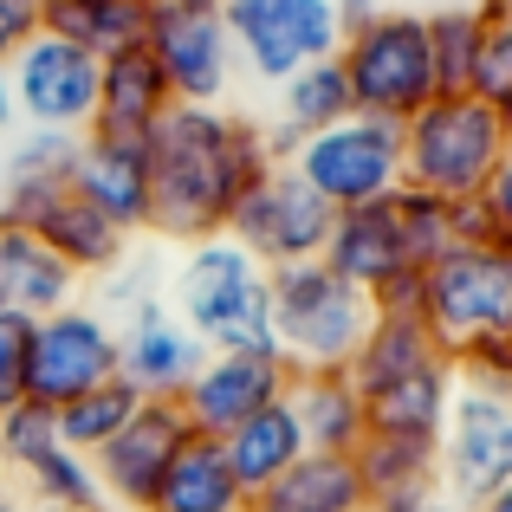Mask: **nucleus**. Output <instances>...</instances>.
Segmentation results:
<instances>
[{"mask_svg": "<svg viewBox=\"0 0 512 512\" xmlns=\"http://www.w3.org/2000/svg\"><path fill=\"white\" fill-rule=\"evenodd\" d=\"M422 13H428V52H435V91L441 98L474 91L480 46H487V13L474 0H435Z\"/></svg>", "mask_w": 512, "mask_h": 512, "instance_id": "nucleus-30", "label": "nucleus"}, {"mask_svg": "<svg viewBox=\"0 0 512 512\" xmlns=\"http://www.w3.org/2000/svg\"><path fill=\"white\" fill-rule=\"evenodd\" d=\"M0 512H26L20 500H13V493H0Z\"/></svg>", "mask_w": 512, "mask_h": 512, "instance_id": "nucleus-46", "label": "nucleus"}, {"mask_svg": "<svg viewBox=\"0 0 512 512\" xmlns=\"http://www.w3.org/2000/svg\"><path fill=\"white\" fill-rule=\"evenodd\" d=\"M273 163L266 124L227 104H175L150 130V234L182 247L227 234L234 208Z\"/></svg>", "mask_w": 512, "mask_h": 512, "instance_id": "nucleus-1", "label": "nucleus"}, {"mask_svg": "<svg viewBox=\"0 0 512 512\" xmlns=\"http://www.w3.org/2000/svg\"><path fill=\"white\" fill-rule=\"evenodd\" d=\"M182 441H188L182 402H143V409L91 454L104 500L124 506V512H150V500H156V487H163V474H169Z\"/></svg>", "mask_w": 512, "mask_h": 512, "instance_id": "nucleus-16", "label": "nucleus"}, {"mask_svg": "<svg viewBox=\"0 0 512 512\" xmlns=\"http://www.w3.org/2000/svg\"><path fill=\"white\" fill-rule=\"evenodd\" d=\"M506 156H512V117L493 111L474 91L428 98L402 124V182L428 188V195H448V201L480 195Z\"/></svg>", "mask_w": 512, "mask_h": 512, "instance_id": "nucleus-3", "label": "nucleus"}, {"mask_svg": "<svg viewBox=\"0 0 512 512\" xmlns=\"http://www.w3.org/2000/svg\"><path fill=\"white\" fill-rule=\"evenodd\" d=\"M247 512H370V487L357 474V454H312L305 448L273 487L253 493Z\"/></svg>", "mask_w": 512, "mask_h": 512, "instance_id": "nucleus-23", "label": "nucleus"}, {"mask_svg": "<svg viewBox=\"0 0 512 512\" xmlns=\"http://www.w3.org/2000/svg\"><path fill=\"white\" fill-rule=\"evenodd\" d=\"M221 448H227V461H234L240 487H247V500H253V493L273 487V480L305 454V428H299V415H292V402L279 396V402H266V409H253L247 422L227 428Z\"/></svg>", "mask_w": 512, "mask_h": 512, "instance_id": "nucleus-27", "label": "nucleus"}, {"mask_svg": "<svg viewBox=\"0 0 512 512\" xmlns=\"http://www.w3.org/2000/svg\"><path fill=\"white\" fill-rule=\"evenodd\" d=\"M78 299V273L33 234V227H0V305L26 318H46Z\"/></svg>", "mask_w": 512, "mask_h": 512, "instance_id": "nucleus-25", "label": "nucleus"}, {"mask_svg": "<svg viewBox=\"0 0 512 512\" xmlns=\"http://www.w3.org/2000/svg\"><path fill=\"white\" fill-rule=\"evenodd\" d=\"M273 91H279V111H273V124H266V143H273L279 163H286L305 137L344 124V117L357 111V104H350V85H344L338 52H331V59H318V65H305V72H292L286 85H273Z\"/></svg>", "mask_w": 512, "mask_h": 512, "instance_id": "nucleus-24", "label": "nucleus"}, {"mask_svg": "<svg viewBox=\"0 0 512 512\" xmlns=\"http://www.w3.org/2000/svg\"><path fill=\"white\" fill-rule=\"evenodd\" d=\"M480 201H487V214H493V240L512 247V156L493 169V182L480 188Z\"/></svg>", "mask_w": 512, "mask_h": 512, "instance_id": "nucleus-40", "label": "nucleus"}, {"mask_svg": "<svg viewBox=\"0 0 512 512\" xmlns=\"http://www.w3.org/2000/svg\"><path fill=\"white\" fill-rule=\"evenodd\" d=\"M474 98H487L493 111L512 117V13L487 20V46H480V72H474Z\"/></svg>", "mask_w": 512, "mask_h": 512, "instance_id": "nucleus-37", "label": "nucleus"}, {"mask_svg": "<svg viewBox=\"0 0 512 512\" xmlns=\"http://www.w3.org/2000/svg\"><path fill=\"white\" fill-rule=\"evenodd\" d=\"M0 227H7V143H0Z\"/></svg>", "mask_w": 512, "mask_h": 512, "instance_id": "nucleus-44", "label": "nucleus"}, {"mask_svg": "<svg viewBox=\"0 0 512 512\" xmlns=\"http://www.w3.org/2000/svg\"><path fill=\"white\" fill-rule=\"evenodd\" d=\"M402 7H409V0H402Z\"/></svg>", "mask_w": 512, "mask_h": 512, "instance_id": "nucleus-48", "label": "nucleus"}, {"mask_svg": "<svg viewBox=\"0 0 512 512\" xmlns=\"http://www.w3.org/2000/svg\"><path fill=\"white\" fill-rule=\"evenodd\" d=\"M422 512H467V506H454V500H448V493H435V500H428Z\"/></svg>", "mask_w": 512, "mask_h": 512, "instance_id": "nucleus-45", "label": "nucleus"}, {"mask_svg": "<svg viewBox=\"0 0 512 512\" xmlns=\"http://www.w3.org/2000/svg\"><path fill=\"white\" fill-rule=\"evenodd\" d=\"M286 383H292V363L279 357V350H208L175 402H182L195 435H227V428L247 422L253 409L286 396Z\"/></svg>", "mask_w": 512, "mask_h": 512, "instance_id": "nucleus-15", "label": "nucleus"}, {"mask_svg": "<svg viewBox=\"0 0 512 512\" xmlns=\"http://www.w3.org/2000/svg\"><path fill=\"white\" fill-rule=\"evenodd\" d=\"M33 325L39 318L0 305V409L26 402V370H33Z\"/></svg>", "mask_w": 512, "mask_h": 512, "instance_id": "nucleus-36", "label": "nucleus"}, {"mask_svg": "<svg viewBox=\"0 0 512 512\" xmlns=\"http://www.w3.org/2000/svg\"><path fill=\"white\" fill-rule=\"evenodd\" d=\"M338 65H344L350 104L363 117L409 124L428 98H441L435 91V52H428V13L402 7V0H389L376 20L350 26L344 46H338Z\"/></svg>", "mask_w": 512, "mask_h": 512, "instance_id": "nucleus-4", "label": "nucleus"}, {"mask_svg": "<svg viewBox=\"0 0 512 512\" xmlns=\"http://www.w3.org/2000/svg\"><path fill=\"white\" fill-rule=\"evenodd\" d=\"M389 208H396V221H402V240H409L415 266H435L448 247H461V240H454V201L448 195H428V188L402 182L396 195H389Z\"/></svg>", "mask_w": 512, "mask_h": 512, "instance_id": "nucleus-34", "label": "nucleus"}, {"mask_svg": "<svg viewBox=\"0 0 512 512\" xmlns=\"http://www.w3.org/2000/svg\"><path fill=\"white\" fill-rule=\"evenodd\" d=\"M39 33H46V26H39V0H0V65Z\"/></svg>", "mask_w": 512, "mask_h": 512, "instance_id": "nucleus-39", "label": "nucleus"}, {"mask_svg": "<svg viewBox=\"0 0 512 512\" xmlns=\"http://www.w3.org/2000/svg\"><path fill=\"white\" fill-rule=\"evenodd\" d=\"M221 20L234 39V65L260 85H286L292 72L344 46L331 0H221Z\"/></svg>", "mask_w": 512, "mask_h": 512, "instance_id": "nucleus-8", "label": "nucleus"}, {"mask_svg": "<svg viewBox=\"0 0 512 512\" xmlns=\"http://www.w3.org/2000/svg\"><path fill=\"white\" fill-rule=\"evenodd\" d=\"M422 325L454 357L512 338V247H448L435 266H422Z\"/></svg>", "mask_w": 512, "mask_h": 512, "instance_id": "nucleus-6", "label": "nucleus"}, {"mask_svg": "<svg viewBox=\"0 0 512 512\" xmlns=\"http://www.w3.org/2000/svg\"><path fill=\"white\" fill-rule=\"evenodd\" d=\"M117 376V318L98 305H59L33 325V370H26V396L65 409L72 396L111 383Z\"/></svg>", "mask_w": 512, "mask_h": 512, "instance_id": "nucleus-14", "label": "nucleus"}, {"mask_svg": "<svg viewBox=\"0 0 512 512\" xmlns=\"http://www.w3.org/2000/svg\"><path fill=\"white\" fill-rule=\"evenodd\" d=\"M331 221H338V214H331L286 163H273L260 182H253V195L234 208L227 240H240V247H247L266 273H279V266L318 260V253H325V240H331Z\"/></svg>", "mask_w": 512, "mask_h": 512, "instance_id": "nucleus-13", "label": "nucleus"}, {"mask_svg": "<svg viewBox=\"0 0 512 512\" xmlns=\"http://www.w3.org/2000/svg\"><path fill=\"white\" fill-rule=\"evenodd\" d=\"M247 487H240L234 461H227L221 435H195L188 428V441L175 448L163 487H156L150 512H247Z\"/></svg>", "mask_w": 512, "mask_h": 512, "instance_id": "nucleus-22", "label": "nucleus"}, {"mask_svg": "<svg viewBox=\"0 0 512 512\" xmlns=\"http://www.w3.org/2000/svg\"><path fill=\"white\" fill-rule=\"evenodd\" d=\"M286 402L299 415L312 454H357L363 435H370V402L357 396L350 370H292Z\"/></svg>", "mask_w": 512, "mask_h": 512, "instance_id": "nucleus-21", "label": "nucleus"}, {"mask_svg": "<svg viewBox=\"0 0 512 512\" xmlns=\"http://www.w3.org/2000/svg\"><path fill=\"white\" fill-rule=\"evenodd\" d=\"M454 376L480 389H512V338H493V344L467 350V357H454Z\"/></svg>", "mask_w": 512, "mask_h": 512, "instance_id": "nucleus-38", "label": "nucleus"}, {"mask_svg": "<svg viewBox=\"0 0 512 512\" xmlns=\"http://www.w3.org/2000/svg\"><path fill=\"white\" fill-rule=\"evenodd\" d=\"M169 312L201 338V350H273V273L240 240L208 234L175 266Z\"/></svg>", "mask_w": 512, "mask_h": 512, "instance_id": "nucleus-2", "label": "nucleus"}, {"mask_svg": "<svg viewBox=\"0 0 512 512\" xmlns=\"http://www.w3.org/2000/svg\"><path fill=\"white\" fill-rule=\"evenodd\" d=\"M331 7H338V26L350 33V26H363V20H376V13L389 7V0H331Z\"/></svg>", "mask_w": 512, "mask_h": 512, "instance_id": "nucleus-41", "label": "nucleus"}, {"mask_svg": "<svg viewBox=\"0 0 512 512\" xmlns=\"http://www.w3.org/2000/svg\"><path fill=\"white\" fill-rule=\"evenodd\" d=\"M318 260L338 279H350L376 312H415L422 305V266L409 260V240H402V221H396L389 201L344 208L331 221V240H325Z\"/></svg>", "mask_w": 512, "mask_h": 512, "instance_id": "nucleus-12", "label": "nucleus"}, {"mask_svg": "<svg viewBox=\"0 0 512 512\" xmlns=\"http://www.w3.org/2000/svg\"><path fill=\"white\" fill-rule=\"evenodd\" d=\"M46 448H59V409H46V402H33V396L0 409V461H7L13 474H26Z\"/></svg>", "mask_w": 512, "mask_h": 512, "instance_id": "nucleus-35", "label": "nucleus"}, {"mask_svg": "<svg viewBox=\"0 0 512 512\" xmlns=\"http://www.w3.org/2000/svg\"><path fill=\"white\" fill-rule=\"evenodd\" d=\"M137 409H143V396L124 383V376H111V383L85 389V396H72V402L59 409V441H65L72 454H85V461H91V454H98Z\"/></svg>", "mask_w": 512, "mask_h": 512, "instance_id": "nucleus-31", "label": "nucleus"}, {"mask_svg": "<svg viewBox=\"0 0 512 512\" xmlns=\"http://www.w3.org/2000/svg\"><path fill=\"white\" fill-rule=\"evenodd\" d=\"M286 169L299 175L331 214L363 208V201H389L402 188V124L350 111L344 124L305 137L299 150L286 156Z\"/></svg>", "mask_w": 512, "mask_h": 512, "instance_id": "nucleus-7", "label": "nucleus"}, {"mask_svg": "<svg viewBox=\"0 0 512 512\" xmlns=\"http://www.w3.org/2000/svg\"><path fill=\"white\" fill-rule=\"evenodd\" d=\"M72 188L124 234H150V143L85 130L78 137V163H72Z\"/></svg>", "mask_w": 512, "mask_h": 512, "instance_id": "nucleus-18", "label": "nucleus"}, {"mask_svg": "<svg viewBox=\"0 0 512 512\" xmlns=\"http://www.w3.org/2000/svg\"><path fill=\"white\" fill-rule=\"evenodd\" d=\"M376 305L325 260H299L273 273V350L292 370H350Z\"/></svg>", "mask_w": 512, "mask_h": 512, "instance_id": "nucleus-5", "label": "nucleus"}, {"mask_svg": "<svg viewBox=\"0 0 512 512\" xmlns=\"http://www.w3.org/2000/svg\"><path fill=\"white\" fill-rule=\"evenodd\" d=\"M150 13H156V0H39V26L98 52V59L124 52V46H143Z\"/></svg>", "mask_w": 512, "mask_h": 512, "instance_id": "nucleus-28", "label": "nucleus"}, {"mask_svg": "<svg viewBox=\"0 0 512 512\" xmlns=\"http://www.w3.org/2000/svg\"><path fill=\"white\" fill-rule=\"evenodd\" d=\"M98 52L72 46L59 33L26 39L7 59V85H13V117L20 130H65V137H85L91 111H98Z\"/></svg>", "mask_w": 512, "mask_h": 512, "instance_id": "nucleus-10", "label": "nucleus"}, {"mask_svg": "<svg viewBox=\"0 0 512 512\" xmlns=\"http://www.w3.org/2000/svg\"><path fill=\"white\" fill-rule=\"evenodd\" d=\"M26 493L46 512H111V500H104V487H98V467H91L85 454H72L65 441L26 467Z\"/></svg>", "mask_w": 512, "mask_h": 512, "instance_id": "nucleus-33", "label": "nucleus"}, {"mask_svg": "<svg viewBox=\"0 0 512 512\" xmlns=\"http://www.w3.org/2000/svg\"><path fill=\"white\" fill-rule=\"evenodd\" d=\"M201 357H208L201 338L163 299H143L137 312L117 325V376H124L143 402H175L188 389V376L201 370Z\"/></svg>", "mask_w": 512, "mask_h": 512, "instance_id": "nucleus-17", "label": "nucleus"}, {"mask_svg": "<svg viewBox=\"0 0 512 512\" xmlns=\"http://www.w3.org/2000/svg\"><path fill=\"white\" fill-rule=\"evenodd\" d=\"M454 363L435 357L428 370L389 383L383 396H370V428L376 435H409V441H441V422H448V402H454Z\"/></svg>", "mask_w": 512, "mask_h": 512, "instance_id": "nucleus-29", "label": "nucleus"}, {"mask_svg": "<svg viewBox=\"0 0 512 512\" xmlns=\"http://www.w3.org/2000/svg\"><path fill=\"white\" fill-rule=\"evenodd\" d=\"M435 480L467 512L512 480V389L454 383L448 422L435 441Z\"/></svg>", "mask_w": 512, "mask_h": 512, "instance_id": "nucleus-9", "label": "nucleus"}, {"mask_svg": "<svg viewBox=\"0 0 512 512\" xmlns=\"http://www.w3.org/2000/svg\"><path fill=\"white\" fill-rule=\"evenodd\" d=\"M474 512H512V480H506V487H500V493H487V500H480Z\"/></svg>", "mask_w": 512, "mask_h": 512, "instance_id": "nucleus-43", "label": "nucleus"}, {"mask_svg": "<svg viewBox=\"0 0 512 512\" xmlns=\"http://www.w3.org/2000/svg\"><path fill=\"white\" fill-rule=\"evenodd\" d=\"M357 474L370 487V500L383 493H409V487H441L435 480V441H409V435H363L357 448Z\"/></svg>", "mask_w": 512, "mask_h": 512, "instance_id": "nucleus-32", "label": "nucleus"}, {"mask_svg": "<svg viewBox=\"0 0 512 512\" xmlns=\"http://www.w3.org/2000/svg\"><path fill=\"white\" fill-rule=\"evenodd\" d=\"M33 234L46 240L52 253H59L65 266H72L78 279H111L117 266L130 260V234L117 221H104L98 208H91L78 188H65V195H52L46 208L33 214Z\"/></svg>", "mask_w": 512, "mask_h": 512, "instance_id": "nucleus-20", "label": "nucleus"}, {"mask_svg": "<svg viewBox=\"0 0 512 512\" xmlns=\"http://www.w3.org/2000/svg\"><path fill=\"white\" fill-rule=\"evenodd\" d=\"M20 130V117H13V85H7V65H0V143Z\"/></svg>", "mask_w": 512, "mask_h": 512, "instance_id": "nucleus-42", "label": "nucleus"}, {"mask_svg": "<svg viewBox=\"0 0 512 512\" xmlns=\"http://www.w3.org/2000/svg\"><path fill=\"white\" fill-rule=\"evenodd\" d=\"M506 13H512V0H506Z\"/></svg>", "mask_w": 512, "mask_h": 512, "instance_id": "nucleus-47", "label": "nucleus"}, {"mask_svg": "<svg viewBox=\"0 0 512 512\" xmlns=\"http://www.w3.org/2000/svg\"><path fill=\"white\" fill-rule=\"evenodd\" d=\"M175 111V91L163 78V65L150 59V46H124L104 52L98 65V111H91V130L98 137H137L150 143V130Z\"/></svg>", "mask_w": 512, "mask_h": 512, "instance_id": "nucleus-19", "label": "nucleus"}, {"mask_svg": "<svg viewBox=\"0 0 512 512\" xmlns=\"http://www.w3.org/2000/svg\"><path fill=\"white\" fill-rule=\"evenodd\" d=\"M435 357H448V350L435 344V331L422 325V312H376L370 331H363V344H357V357H350V383L370 402V396H383L389 383L428 370Z\"/></svg>", "mask_w": 512, "mask_h": 512, "instance_id": "nucleus-26", "label": "nucleus"}, {"mask_svg": "<svg viewBox=\"0 0 512 512\" xmlns=\"http://www.w3.org/2000/svg\"><path fill=\"white\" fill-rule=\"evenodd\" d=\"M143 46L163 65L175 104H227V91L240 78L221 0H156Z\"/></svg>", "mask_w": 512, "mask_h": 512, "instance_id": "nucleus-11", "label": "nucleus"}]
</instances>
